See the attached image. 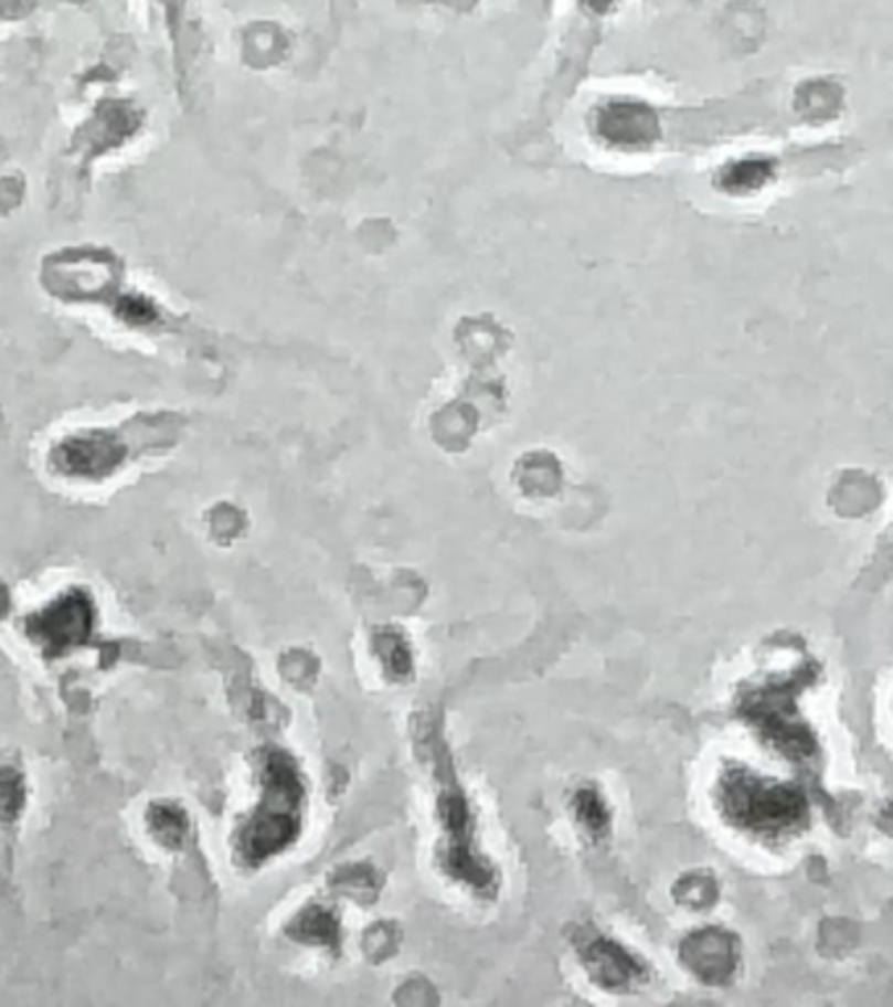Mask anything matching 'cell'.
<instances>
[{
  "label": "cell",
  "instance_id": "obj_1",
  "mask_svg": "<svg viewBox=\"0 0 893 1007\" xmlns=\"http://www.w3.org/2000/svg\"><path fill=\"white\" fill-rule=\"evenodd\" d=\"M301 795L305 787L297 764L280 751L267 753L263 761V803L236 839V852L244 863L259 866L299 835Z\"/></svg>",
  "mask_w": 893,
  "mask_h": 1007
},
{
  "label": "cell",
  "instance_id": "obj_2",
  "mask_svg": "<svg viewBox=\"0 0 893 1007\" xmlns=\"http://www.w3.org/2000/svg\"><path fill=\"white\" fill-rule=\"evenodd\" d=\"M721 810L736 827L757 835H784L805 822V797L797 789L765 782L747 768H729L721 780Z\"/></svg>",
  "mask_w": 893,
  "mask_h": 1007
},
{
  "label": "cell",
  "instance_id": "obj_3",
  "mask_svg": "<svg viewBox=\"0 0 893 1007\" xmlns=\"http://www.w3.org/2000/svg\"><path fill=\"white\" fill-rule=\"evenodd\" d=\"M812 680V675L807 677L805 671L797 675L794 685H776V688H765L761 692H750L747 703H744V717L750 722L761 727V732L770 740L773 745L780 748L791 759H807L815 751L812 734L807 732V727L794 719V709H789L791 698L797 696L794 690L805 688Z\"/></svg>",
  "mask_w": 893,
  "mask_h": 1007
},
{
  "label": "cell",
  "instance_id": "obj_4",
  "mask_svg": "<svg viewBox=\"0 0 893 1007\" xmlns=\"http://www.w3.org/2000/svg\"><path fill=\"white\" fill-rule=\"evenodd\" d=\"M95 625L89 593L68 591L26 619V633L47 656H61L87 643Z\"/></svg>",
  "mask_w": 893,
  "mask_h": 1007
},
{
  "label": "cell",
  "instance_id": "obj_5",
  "mask_svg": "<svg viewBox=\"0 0 893 1007\" xmlns=\"http://www.w3.org/2000/svg\"><path fill=\"white\" fill-rule=\"evenodd\" d=\"M593 129L597 139L616 150H642L656 139V114L639 100H608L597 108Z\"/></svg>",
  "mask_w": 893,
  "mask_h": 1007
},
{
  "label": "cell",
  "instance_id": "obj_6",
  "mask_svg": "<svg viewBox=\"0 0 893 1007\" xmlns=\"http://www.w3.org/2000/svg\"><path fill=\"white\" fill-rule=\"evenodd\" d=\"M681 957L700 978L710 984H723L736 965V947L731 944L729 934L710 929V932L689 936L681 947Z\"/></svg>",
  "mask_w": 893,
  "mask_h": 1007
},
{
  "label": "cell",
  "instance_id": "obj_7",
  "mask_svg": "<svg viewBox=\"0 0 893 1007\" xmlns=\"http://www.w3.org/2000/svg\"><path fill=\"white\" fill-rule=\"evenodd\" d=\"M585 963L595 982L606 986V989H624V986L642 976V965L627 950L608 940L589 942L585 950Z\"/></svg>",
  "mask_w": 893,
  "mask_h": 1007
},
{
  "label": "cell",
  "instance_id": "obj_8",
  "mask_svg": "<svg viewBox=\"0 0 893 1007\" xmlns=\"http://www.w3.org/2000/svg\"><path fill=\"white\" fill-rule=\"evenodd\" d=\"M147 829L166 848H179L189 835V818L181 808L160 803V806H152L150 814H147Z\"/></svg>",
  "mask_w": 893,
  "mask_h": 1007
},
{
  "label": "cell",
  "instance_id": "obj_9",
  "mask_svg": "<svg viewBox=\"0 0 893 1007\" xmlns=\"http://www.w3.org/2000/svg\"><path fill=\"white\" fill-rule=\"evenodd\" d=\"M770 181V163L761 158H744L723 171V187L729 192H755Z\"/></svg>",
  "mask_w": 893,
  "mask_h": 1007
},
{
  "label": "cell",
  "instance_id": "obj_10",
  "mask_svg": "<svg viewBox=\"0 0 893 1007\" xmlns=\"http://www.w3.org/2000/svg\"><path fill=\"white\" fill-rule=\"evenodd\" d=\"M291 934L299 936L305 942H320V944H336L339 942V923L333 915L322 908H309L294 921Z\"/></svg>",
  "mask_w": 893,
  "mask_h": 1007
},
{
  "label": "cell",
  "instance_id": "obj_11",
  "mask_svg": "<svg viewBox=\"0 0 893 1007\" xmlns=\"http://www.w3.org/2000/svg\"><path fill=\"white\" fill-rule=\"evenodd\" d=\"M24 808V780L13 768H0V822H11Z\"/></svg>",
  "mask_w": 893,
  "mask_h": 1007
},
{
  "label": "cell",
  "instance_id": "obj_12",
  "mask_svg": "<svg viewBox=\"0 0 893 1007\" xmlns=\"http://www.w3.org/2000/svg\"><path fill=\"white\" fill-rule=\"evenodd\" d=\"M375 646H378V654H381V659L385 661V669H389L391 675L404 677L406 671H410L412 656H410V648H406V643L401 640V635L381 633L378 635Z\"/></svg>",
  "mask_w": 893,
  "mask_h": 1007
},
{
  "label": "cell",
  "instance_id": "obj_13",
  "mask_svg": "<svg viewBox=\"0 0 893 1007\" xmlns=\"http://www.w3.org/2000/svg\"><path fill=\"white\" fill-rule=\"evenodd\" d=\"M574 808H576V816L582 818V824H587L589 829L600 831L608 824L606 806H603V801L593 793V789H585V793L576 795Z\"/></svg>",
  "mask_w": 893,
  "mask_h": 1007
},
{
  "label": "cell",
  "instance_id": "obj_14",
  "mask_svg": "<svg viewBox=\"0 0 893 1007\" xmlns=\"http://www.w3.org/2000/svg\"><path fill=\"white\" fill-rule=\"evenodd\" d=\"M698 881H700V884L694 887V881H692V879H681L679 890H684V902H689V905H694V908L710 905V900L715 898V884H713V879H710V877H698Z\"/></svg>",
  "mask_w": 893,
  "mask_h": 1007
},
{
  "label": "cell",
  "instance_id": "obj_15",
  "mask_svg": "<svg viewBox=\"0 0 893 1007\" xmlns=\"http://www.w3.org/2000/svg\"><path fill=\"white\" fill-rule=\"evenodd\" d=\"M582 3H585L589 11H595V13H606V11L614 9V6H616V0H582Z\"/></svg>",
  "mask_w": 893,
  "mask_h": 1007
}]
</instances>
